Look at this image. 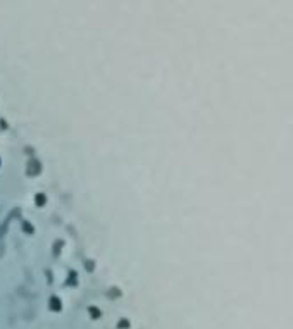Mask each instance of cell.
Masks as SVG:
<instances>
[{"instance_id": "1", "label": "cell", "mask_w": 293, "mask_h": 329, "mask_svg": "<svg viewBox=\"0 0 293 329\" xmlns=\"http://www.w3.org/2000/svg\"><path fill=\"white\" fill-rule=\"evenodd\" d=\"M40 171V164L36 162V160H31L28 164V172L29 174H36V172Z\"/></svg>"}, {"instance_id": "2", "label": "cell", "mask_w": 293, "mask_h": 329, "mask_svg": "<svg viewBox=\"0 0 293 329\" xmlns=\"http://www.w3.org/2000/svg\"><path fill=\"white\" fill-rule=\"evenodd\" d=\"M50 307H52V309H61V303H59V300H57V298H52V300H50Z\"/></svg>"}, {"instance_id": "3", "label": "cell", "mask_w": 293, "mask_h": 329, "mask_svg": "<svg viewBox=\"0 0 293 329\" xmlns=\"http://www.w3.org/2000/svg\"><path fill=\"white\" fill-rule=\"evenodd\" d=\"M36 203H38V205H43V203H45V197H43V195H36Z\"/></svg>"}, {"instance_id": "4", "label": "cell", "mask_w": 293, "mask_h": 329, "mask_svg": "<svg viewBox=\"0 0 293 329\" xmlns=\"http://www.w3.org/2000/svg\"><path fill=\"white\" fill-rule=\"evenodd\" d=\"M24 229H26V231H33V227L29 226V224H24Z\"/></svg>"}]
</instances>
